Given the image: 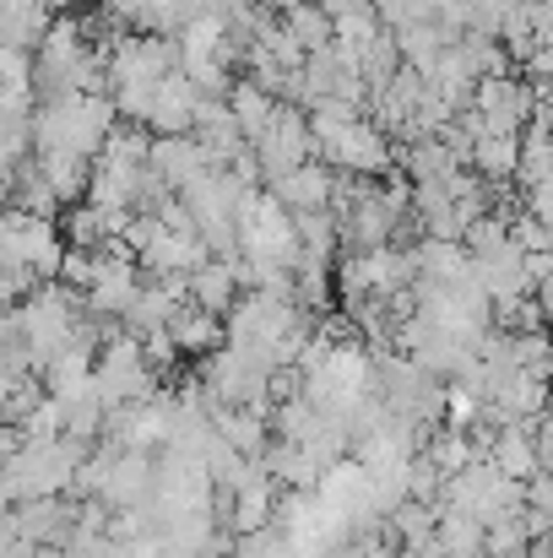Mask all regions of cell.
I'll use <instances>...</instances> for the list:
<instances>
[{
	"mask_svg": "<svg viewBox=\"0 0 553 558\" xmlns=\"http://www.w3.org/2000/svg\"><path fill=\"white\" fill-rule=\"evenodd\" d=\"M510 483H521V477H532L538 466H543V456H538V439L527 434V428H505L500 439H494V456H489Z\"/></svg>",
	"mask_w": 553,
	"mask_h": 558,
	"instance_id": "obj_6",
	"label": "cell"
},
{
	"mask_svg": "<svg viewBox=\"0 0 553 558\" xmlns=\"http://www.w3.org/2000/svg\"><path fill=\"white\" fill-rule=\"evenodd\" d=\"M521 548H527V532H521L516 521H494V526H489V554L494 558H516Z\"/></svg>",
	"mask_w": 553,
	"mask_h": 558,
	"instance_id": "obj_9",
	"label": "cell"
},
{
	"mask_svg": "<svg viewBox=\"0 0 553 558\" xmlns=\"http://www.w3.org/2000/svg\"><path fill=\"white\" fill-rule=\"evenodd\" d=\"M250 147H255V158H261L266 180H282V174H293V169L315 163V131H310V114H304L299 104H282V109H277V120H272Z\"/></svg>",
	"mask_w": 553,
	"mask_h": 558,
	"instance_id": "obj_1",
	"label": "cell"
},
{
	"mask_svg": "<svg viewBox=\"0 0 553 558\" xmlns=\"http://www.w3.org/2000/svg\"><path fill=\"white\" fill-rule=\"evenodd\" d=\"M228 109H233V120L244 125V136L255 142V136H261V131H266V125L277 120V109H282V104H277V98H272L266 87H255V82L244 76V82L233 87V98H228Z\"/></svg>",
	"mask_w": 553,
	"mask_h": 558,
	"instance_id": "obj_8",
	"label": "cell"
},
{
	"mask_svg": "<svg viewBox=\"0 0 553 558\" xmlns=\"http://www.w3.org/2000/svg\"><path fill=\"white\" fill-rule=\"evenodd\" d=\"M272 195H277L293 217L332 211V201H337V174H332L326 163H304V169H293V174L272 180Z\"/></svg>",
	"mask_w": 553,
	"mask_h": 558,
	"instance_id": "obj_3",
	"label": "cell"
},
{
	"mask_svg": "<svg viewBox=\"0 0 553 558\" xmlns=\"http://www.w3.org/2000/svg\"><path fill=\"white\" fill-rule=\"evenodd\" d=\"M472 163L483 180H521V136H494L483 131L472 142Z\"/></svg>",
	"mask_w": 553,
	"mask_h": 558,
	"instance_id": "obj_5",
	"label": "cell"
},
{
	"mask_svg": "<svg viewBox=\"0 0 553 558\" xmlns=\"http://www.w3.org/2000/svg\"><path fill=\"white\" fill-rule=\"evenodd\" d=\"M369 558H385V554H380V548H369Z\"/></svg>",
	"mask_w": 553,
	"mask_h": 558,
	"instance_id": "obj_11",
	"label": "cell"
},
{
	"mask_svg": "<svg viewBox=\"0 0 553 558\" xmlns=\"http://www.w3.org/2000/svg\"><path fill=\"white\" fill-rule=\"evenodd\" d=\"M195 114H201V93L195 82L175 71L153 87V114H147V131L153 136H195Z\"/></svg>",
	"mask_w": 553,
	"mask_h": 558,
	"instance_id": "obj_2",
	"label": "cell"
},
{
	"mask_svg": "<svg viewBox=\"0 0 553 558\" xmlns=\"http://www.w3.org/2000/svg\"><path fill=\"white\" fill-rule=\"evenodd\" d=\"M239 266L233 260H206L201 271H190V304L206 315H233L239 304Z\"/></svg>",
	"mask_w": 553,
	"mask_h": 558,
	"instance_id": "obj_4",
	"label": "cell"
},
{
	"mask_svg": "<svg viewBox=\"0 0 553 558\" xmlns=\"http://www.w3.org/2000/svg\"><path fill=\"white\" fill-rule=\"evenodd\" d=\"M175 342H180V353H217V342L228 337V326L217 320V315H206V310H195V304H184L180 315H175Z\"/></svg>",
	"mask_w": 553,
	"mask_h": 558,
	"instance_id": "obj_7",
	"label": "cell"
},
{
	"mask_svg": "<svg viewBox=\"0 0 553 558\" xmlns=\"http://www.w3.org/2000/svg\"><path fill=\"white\" fill-rule=\"evenodd\" d=\"M44 5H49V11H65V5H76V0H44Z\"/></svg>",
	"mask_w": 553,
	"mask_h": 558,
	"instance_id": "obj_10",
	"label": "cell"
}]
</instances>
